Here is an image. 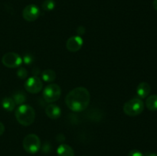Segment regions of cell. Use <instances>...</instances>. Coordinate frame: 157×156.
Wrapping results in <instances>:
<instances>
[{"mask_svg": "<svg viewBox=\"0 0 157 156\" xmlns=\"http://www.w3.org/2000/svg\"><path fill=\"white\" fill-rule=\"evenodd\" d=\"M55 0H44L41 4V9L45 12H51L55 9Z\"/></svg>", "mask_w": 157, "mask_h": 156, "instance_id": "obj_17", "label": "cell"}, {"mask_svg": "<svg viewBox=\"0 0 157 156\" xmlns=\"http://www.w3.org/2000/svg\"><path fill=\"white\" fill-rule=\"evenodd\" d=\"M41 79L47 83H52L56 79V73L55 70L47 69L41 72Z\"/></svg>", "mask_w": 157, "mask_h": 156, "instance_id": "obj_13", "label": "cell"}, {"mask_svg": "<svg viewBox=\"0 0 157 156\" xmlns=\"http://www.w3.org/2000/svg\"><path fill=\"white\" fill-rule=\"evenodd\" d=\"M41 15V11L38 6L35 4L28 5L22 11V17L27 21H35Z\"/></svg>", "mask_w": 157, "mask_h": 156, "instance_id": "obj_8", "label": "cell"}, {"mask_svg": "<svg viewBox=\"0 0 157 156\" xmlns=\"http://www.w3.org/2000/svg\"><path fill=\"white\" fill-rule=\"evenodd\" d=\"M90 102V94L85 87H77L71 90L65 97V104L75 113L84 111Z\"/></svg>", "mask_w": 157, "mask_h": 156, "instance_id": "obj_1", "label": "cell"}, {"mask_svg": "<svg viewBox=\"0 0 157 156\" xmlns=\"http://www.w3.org/2000/svg\"><path fill=\"white\" fill-rule=\"evenodd\" d=\"M5 132V125L2 122H0V136L4 133Z\"/></svg>", "mask_w": 157, "mask_h": 156, "instance_id": "obj_21", "label": "cell"}, {"mask_svg": "<svg viewBox=\"0 0 157 156\" xmlns=\"http://www.w3.org/2000/svg\"><path fill=\"white\" fill-rule=\"evenodd\" d=\"M15 118L18 123L24 126L32 125L35 119V111L31 106L23 104L15 110Z\"/></svg>", "mask_w": 157, "mask_h": 156, "instance_id": "obj_2", "label": "cell"}, {"mask_svg": "<svg viewBox=\"0 0 157 156\" xmlns=\"http://www.w3.org/2000/svg\"><path fill=\"white\" fill-rule=\"evenodd\" d=\"M83 156H85V155H83Z\"/></svg>", "mask_w": 157, "mask_h": 156, "instance_id": "obj_24", "label": "cell"}, {"mask_svg": "<svg viewBox=\"0 0 157 156\" xmlns=\"http://www.w3.org/2000/svg\"><path fill=\"white\" fill-rule=\"evenodd\" d=\"M12 99H14L15 104H17V105H23L26 102L27 98H26L25 94L24 93H22V92H17V93L14 94Z\"/></svg>", "mask_w": 157, "mask_h": 156, "instance_id": "obj_16", "label": "cell"}, {"mask_svg": "<svg viewBox=\"0 0 157 156\" xmlns=\"http://www.w3.org/2000/svg\"><path fill=\"white\" fill-rule=\"evenodd\" d=\"M150 90H151V87L148 83H140L136 88V94H137L138 98H140V99L147 98L150 94Z\"/></svg>", "mask_w": 157, "mask_h": 156, "instance_id": "obj_11", "label": "cell"}, {"mask_svg": "<svg viewBox=\"0 0 157 156\" xmlns=\"http://www.w3.org/2000/svg\"><path fill=\"white\" fill-rule=\"evenodd\" d=\"M144 155L145 156H157V154L154 152H151V151H147V152H146L145 154H144Z\"/></svg>", "mask_w": 157, "mask_h": 156, "instance_id": "obj_22", "label": "cell"}, {"mask_svg": "<svg viewBox=\"0 0 157 156\" xmlns=\"http://www.w3.org/2000/svg\"><path fill=\"white\" fill-rule=\"evenodd\" d=\"M22 62L26 65H31L34 62V58L31 54H25L22 58Z\"/></svg>", "mask_w": 157, "mask_h": 156, "instance_id": "obj_18", "label": "cell"}, {"mask_svg": "<svg viewBox=\"0 0 157 156\" xmlns=\"http://www.w3.org/2000/svg\"><path fill=\"white\" fill-rule=\"evenodd\" d=\"M58 156H75L74 149L67 144H61L57 149Z\"/></svg>", "mask_w": 157, "mask_h": 156, "instance_id": "obj_12", "label": "cell"}, {"mask_svg": "<svg viewBox=\"0 0 157 156\" xmlns=\"http://www.w3.org/2000/svg\"><path fill=\"white\" fill-rule=\"evenodd\" d=\"M15 102L14 99L11 97H5L2 100V106L5 110L8 112H12L15 108Z\"/></svg>", "mask_w": 157, "mask_h": 156, "instance_id": "obj_14", "label": "cell"}, {"mask_svg": "<svg viewBox=\"0 0 157 156\" xmlns=\"http://www.w3.org/2000/svg\"><path fill=\"white\" fill-rule=\"evenodd\" d=\"M17 76L20 78V79L23 80V79H25L27 78L28 76V71L25 67H19L18 70H17V73H16Z\"/></svg>", "mask_w": 157, "mask_h": 156, "instance_id": "obj_19", "label": "cell"}, {"mask_svg": "<svg viewBox=\"0 0 157 156\" xmlns=\"http://www.w3.org/2000/svg\"><path fill=\"white\" fill-rule=\"evenodd\" d=\"M45 113L48 118L52 119H57L61 115V110L58 106L55 104H49L45 109Z\"/></svg>", "mask_w": 157, "mask_h": 156, "instance_id": "obj_10", "label": "cell"}, {"mask_svg": "<svg viewBox=\"0 0 157 156\" xmlns=\"http://www.w3.org/2000/svg\"><path fill=\"white\" fill-rule=\"evenodd\" d=\"M24 87L29 93L35 94L38 93L42 90L43 83L38 76H32L28 78L27 80L25 82Z\"/></svg>", "mask_w": 157, "mask_h": 156, "instance_id": "obj_7", "label": "cell"}, {"mask_svg": "<svg viewBox=\"0 0 157 156\" xmlns=\"http://www.w3.org/2000/svg\"><path fill=\"white\" fill-rule=\"evenodd\" d=\"M84 41L83 38L79 35L72 36L66 42V47L71 52H77L81 48Z\"/></svg>", "mask_w": 157, "mask_h": 156, "instance_id": "obj_9", "label": "cell"}, {"mask_svg": "<svg viewBox=\"0 0 157 156\" xmlns=\"http://www.w3.org/2000/svg\"><path fill=\"white\" fill-rule=\"evenodd\" d=\"M124 113L129 116H136L141 114L144 110V102L140 98L136 97L130 99L124 105Z\"/></svg>", "mask_w": 157, "mask_h": 156, "instance_id": "obj_3", "label": "cell"}, {"mask_svg": "<svg viewBox=\"0 0 157 156\" xmlns=\"http://www.w3.org/2000/svg\"><path fill=\"white\" fill-rule=\"evenodd\" d=\"M22 145L26 152L35 154L41 148V140L37 135L29 134L23 139Z\"/></svg>", "mask_w": 157, "mask_h": 156, "instance_id": "obj_4", "label": "cell"}, {"mask_svg": "<svg viewBox=\"0 0 157 156\" xmlns=\"http://www.w3.org/2000/svg\"><path fill=\"white\" fill-rule=\"evenodd\" d=\"M153 8H154L155 10L157 11V0H153Z\"/></svg>", "mask_w": 157, "mask_h": 156, "instance_id": "obj_23", "label": "cell"}, {"mask_svg": "<svg viewBox=\"0 0 157 156\" xmlns=\"http://www.w3.org/2000/svg\"><path fill=\"white\" fill-rule=\"evenodd\" d=\"M127 156H145V155H144V154H143L140 151H139V150L133 149V150H131V151L129 152L128 155Z\"/></svg>", "mask_w": 157, "mask_h": 156, "instance_id": "obj_20", "label": "cell"}, {"mask_svg": "<svg viewBox=\"0 0 157 156\" xmlns=\"http://www.w3.org/2000/svg\"><path fill=\"white\" fill-rule=\"evenodd\" d=\"M146 106L150 111H157V95H151L147 98Z\"/></svg>", "mask_w": 157, "mask_h": 156, "instance_id": "obj_15", "label": "cell"}, {"mask_svg": "<svg viewBox=\"0 0 157 156\" xmlns=\"http://www.w3.org/2000/svg\"><path fill=\"white\" fill-rule=\"evenodd\" d=\"M3 65L9 68H17L22 64V58L15 52H8L5 54L2 58Z\"/></svg>", "mask_w": 157, "mask_h": 156, "instance_id": "obj_6", "label": "cell"}, {"mask_svg": "<svg viewBox=\"0 0 157 156\" xmlns=\"http://www.w3.org/2000/svg\"><path fill=\"white\" fill-rule=\"evenodd\" d=\"M61 95V89L56 84H48L45 87L42 92V96L45 102H54L59 99Z\"/></svg>", "mask_w": 157, "mask_h": 156, "instance_id": "obj_5", "label": "cell"}]
</instances>
